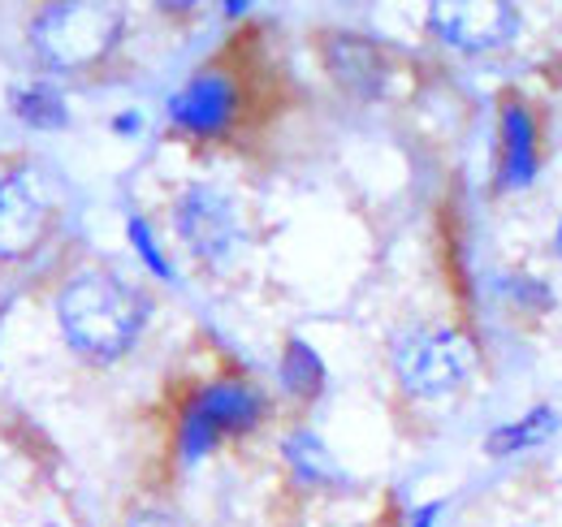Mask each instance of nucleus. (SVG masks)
I'll use <instances>...</instances> for the list:
<instances>
[{
	"label": "nucleus",
	"instance_id": "1",
	"mask_svg": "<svg viewBox=\"0 0 562 527\" xmlns=\"http://www.w3.org/2000/svg\"><path fill=\"white\" fill-rule=\"evenodd\" d=\"M151 294L117 268L87 264L70 272L53 294V316L74 359L109 368L122 363L151 325Z\"/></svg>",
	"mask_w": 562,
	"mask_h": 527
},
{
	"label": "nucleus",
	"instance_id": "2",
	"mask_svg": "<svg viewBox=\"0 0 562 527\" xmlns=\"http://www.w3.org/2000/svg\"><path fill=\"white\" fill-rule=\"evenodd\" d=\"M126 13L117 4H91V0H57L40 4L26 22V48L35 53V66L48 78L82 74L109 61L122 48Z\"/></svg>",
	"mask_w": 562,
	"mask_h": 527
},
{
	"label": "nucleus",
	"instance_id": "3",
	"mask_svg": "<svg viewBox=\"0 0 562 527\" xmlns=\"http://www.w3.org/2000/svg\"><path fill=\"white\" fill-rule=\"evenodd\" d=\"M273 402L269 394L247 381V377H212L204 385H195L187 402L178 406V424H173V446H178V462L195 467L204 462L229 437H247L269 419Z\"/></svg>",
	"mask_w": 562,
	"mask_h": 527
},
{
	"label": "nucleus",
	"instance_id": "4",
	"mask_svg": "<svg viewBox=\"0 0 562 527\" xmlns=\"http://www.w3.org/2000/svg\"><path fill=\"white\" fill-rule=\"evenodd\" d=\"M481 368L476 341L454 325H412L390 341V372L398 390L420 402L459 394Z\"/></svg>",
	"mask_w": 562,
	"mask_h": 527
},
{
	"label": "nucleus",
	"instance_id": "5",
	"mask_svg": "<svg viewBox=\"0 0 562 527\" xmlns=\"http://www.w3.org/2000/svg\"><path fill=\"white\" fill-rule=\"evenodd\" d=\"M169 225H173V238L187 247V256L221 272L243 256L247 247V221H243V208L238 199L229 195L225 187L216 182H191L182 187L173 203H169Z\"/></svg>",
	"mask_w": 562,
	"mask_h": 527
},
{
	"label": "nucleus",
	"instance_id": "6",
	"mask_svg": "<svg viewBox=\"0 0 562 527\" xmlns=\"http://www.w3.org/2000/svg\"><path fill=\"white\" fill-rule=\"evenodd\" d=\"M57 195L40 165L13 160L0 169V264H22L53 229Z\"/></svg>",
	"mask_w": 562,
	"mask_h": 527
},
{
	"label": "nucleus",
	"instance_id": "7",
	"mask_svg": "<svg viewBox=\"0 0 562 527\" xmlns=\"http://www.w3.org/2000/svg\"><path fill=\"white\" fill-rule=\"evenodd\" d=\"M169 126L191 138H225L243 117V78L225 61L200 66L165 104Z\"/></svg>",
	"mask_w": 562,
	"mask_h": 527
},
{
	"label": "nucleus",
	"instance_id": "8",
	"mask_svg": "<svg viewBox=\"0 0 562 527\" xmlns=\"http://www.w3.org/2000/svg\"><path fill=\"white\" fill-rule=\"evenodd\" d=\"M428 31L432 40H441L463 57H485L519 40L524 13L519 4L506 0H446V4H428Z\"/></svg>",
	"mask_w": 562,
	"mask_h": 527
},
{
	"label": "nucleus",
	"instance_id": "9",
	"mask_svg": "<svg viewBox=\"0 0 562 527\" xmlns=\"http://www.w3.org/2000/svg\"><path fill=\"white\" fill-rule=\"evenodd\" d=\"M541 173V126L528 100L502 96L497 104V191H528Z\"/></svg>",
	"mask_w": 562,
	"mask_h": 527
},
{
	"label": "nucleus",
	"instance_id": "10",
	"mask_svg": "<svg viewBox=\"0 0 562 527\" xmlns=\"http://www.w3.org/2000/svg\"><path fill=\"white\" fill-rule=\"evenodd\" d=\"M325 66H329L338 87H347L351 96H363V100L381 96L390 82L385 53L363 35H329L325 40Z\"/></svg>",
	"mask_w": 562,
	"mask_h": 527
},
{
	"label": "nucleus",
	"instance_id": "11",
	"mask_svg": "<svg viewBox=\"0 0 562 527\" xmlns=\"http://www.w3.org/2000/svg\"><path fill=\"white\" fill-rule=\"evenodd\" d=\"M281 462L294 475V484H303V489H347L351 484L347 467L325 446V437L307 424H299L281 437Z\"/></svg>",
	"mask_w": 562,
	"mask_h": 527
},
{
	"label": "nucleus",
	"instance_id": "12",
	"mask_svg": "<svg viewBox=\"0 0 562 527\" xmlns=\"http://www.w3.org/2000/svg\"><path fill=\"white\" fill-rule=\"evenodd\" d=\"M4 104H9L13 122H22L26 131L53 134L70 126V96H66V87H61L57 78H48V74L13 82L9 96H4Z\"/></svg>",
	"mask_w": 562,
	"mask_h": 527
},
{
	"label": "nucleus",
	"instance_id": "13",
	"mask_svg": "<svg viewBox=\"0 0 562 527\" xmlns=\"http://www.w3.org/2000/svg\"><path fill=\"white\" fill-rule=\"evenodd\" d=\"M278 381L294 402H316L329 385V368L307 337H285L278 359Z\"/></svg>",
	"mask_w": 562,
	"mask_h": 527
},
{
	"label": "nucleus",
	"instance_id": "14",
	"mask_svg": "<svg viewBox=\"0 0 562 527\" xmlns=\"http://www.w3.org/2000/svg\"><path fill=\"white\" fill-rule=\"evenodd\" d=\"M559 424L562 419L554 406H532V411H524L519 419L493 428L490 437H485V455H490V459H510V455L537 450V446H546V441L559 433Z\"/></svg>",
	"mask_w": 562,
	"mask_h": 527
},
{
	"label": "nucleus",
	"instance_id": "15",
	"mask_svg": "<svg viewBox=\"0 0 562 527\" xmlns=\"http://www.w3.org/2000/svg\"><path fill=\"white\" fill-rule=\"evenodd\" d=\"M126 243H131V251L139 256L143 268H147L156 281L178 285V268H173V260H169V251L160 247V238H156V229H151L147 216H139V212L126 216Z\"/></svg>",
	"mask_w": 562,
	"mask_h": 527
},
{
	"label": "nucleus",
	"instance_id": "16",
	"mask_svg": "<svg viewBox=\"0 0 562 527\" xmlns=\"http://www.w3.org/2000/svg\"><path fill=\"white\" fill-rule=\"evenodd\" d=\"M506 290H510V299L515 303H524V307H532V312H546V307H554V290L546 285V281H537V277H524V272H515L510 281H506Z\"/></svg>",
	"mask_w": 562,
	"mask_h": 527
},
{
	"label": "nucleus",
	"instance_id": "17",
	"mask_svg": "<svg viewBox=\"0 0 562 527\" xmlns=\"http://www.w3.org/2000/svg\"><path fill=\"white\" fill-rule=\"evenodd\" d=\"M113 134H122V138H135V134H143V113L139 109H122V113H113Z\"/></svg>",
	"mask_w": 562,
	"mask_h": 527
},
{
	"label": "nucleus",
	"instance_id": "18",
	"mask_svg": "<svg viewBox=\"0 0 562 527\" xmlns=\"http://www.w3.org/2000/svg\"><path fill=\"white\" fill-rule=\"evenodd\" d=\"M441 511H446V502H424V506H416V511H412L407 527H437Z\"/></svg>",
	"mask_w": 562,
	"mask_h": 527
},
{
	"label": "nucleus",
	"instance_id": "19",
	"mask_svg": "<svg viewBox=\"0 0 562 527\" xmlns=\"http://www.w3.org/2000/svg\"><path fill=\"white\" fill-rule=\"evenodd\" d=\"M221 13H225V18H243V13H251V4H247V0H225Z\"/></svg>",
	"mask_w": 562,
	"mask_h": 527
},
{
	"label": "nucleus",
	"instance_id": "20",
	"mask_svg": "<svg viewBox=\"0 0 562 527\" xmlns=\"http://www.w3.org/2000/svg\"><path fill=\"white\" fill-rule=\"evenodd\" d=\"M131 527H173L169 519H135Z\"/></svg>",
	"mask_w": 562,
	"mask_h": 527
},
{
	"label": "nucleus",
	"instance_id": "21",
	"mask_svg": "<svg viewBox=\"0 0 562 527\" xmlns=\"http://www.w3.org/2000/svg\"><path fill=\"white\" fill-rule=\"evenodd\" d=\"M554 251H559V260H562V221H559V229H554Z\"/></svg>",
	"mask_w": 562,
	"mask_h": 527
}]
</instances>
